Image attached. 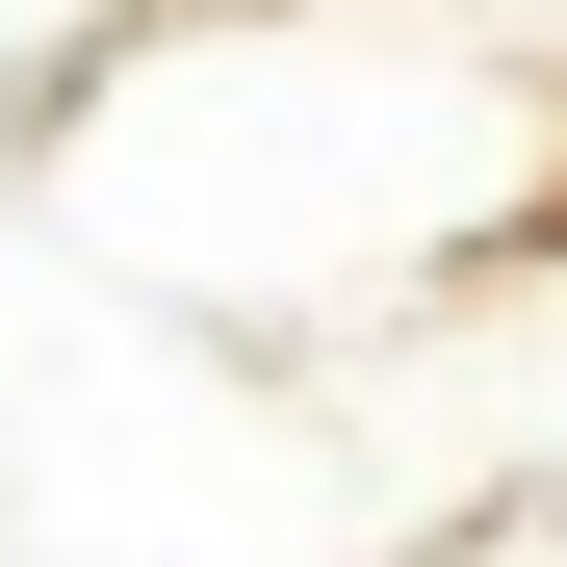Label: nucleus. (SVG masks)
Instances as JSON below:
<instances>
[{
	"label": "nucleus",
	"mask_w": 567,
	"mask_h": 567,
	"mask_svg": "<svg viewBox=\"0 0 567 567\" xmlns=\"http://www.w3.org/2000/svg\"><path fill=\"white\" fill-rule=\"evenodd\" d=\"M27 155L130 284L310 336V310L439 284L542 181V78L464 0H155V27H104V78L27 104Z\"/></svg>",
	"instance_id": "obj_1"
}]
</instances>
